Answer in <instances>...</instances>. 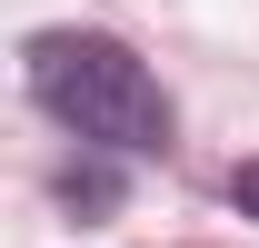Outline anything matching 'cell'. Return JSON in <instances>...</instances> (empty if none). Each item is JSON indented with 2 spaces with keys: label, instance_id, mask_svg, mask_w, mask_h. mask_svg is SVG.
Listing matches in <instances>:
<instances>
[{
  "label": "cell",
  "instance_id": "cell-1",
  "mask_svg": "<svg viewBox=\"0 0 259 248\" xmlns=\"http://www.w3.org/2000/svg\"><path fill=\"white\" fill-rule=\"evenodd\" d=\"M30 99L80 139V149L110 159H160L169 149V90L150 80V60L110 30H40L30 40Z\"/></svg>",
  "mask_w": 259,
  "mask_h": 248
},
{
  "label": "cell",
  "instance_id": "cell-2",
  "mask_svg": "<svg viewBox=\"0 0 259 248\" xmlns=\"http://www.w3.org/2000/svg\"><path fill=\"white\" fill-rule=\"evenodd\" d=\"M229 199H239V218H259V159H239V179H229Z\"/></svg>",
  "mask_w": 259,
  "mask_h": 248
}]
</instances>
